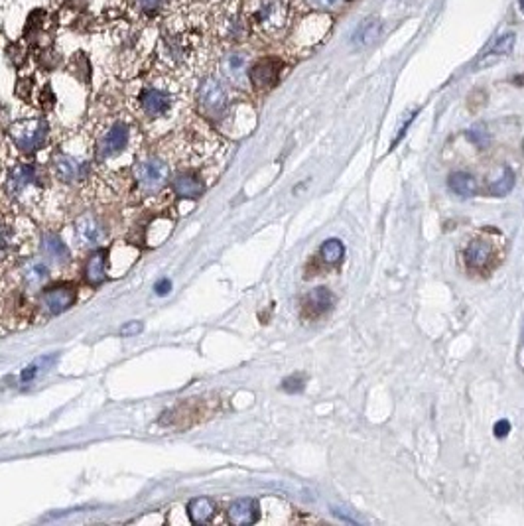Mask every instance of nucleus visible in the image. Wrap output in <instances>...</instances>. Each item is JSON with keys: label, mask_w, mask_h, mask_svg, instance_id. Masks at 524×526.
Wrapping results in <instances>:
<instances>
[{"label": "nucleus", "mask_w": 524, "mask_h": 526, "mask_svg": "<svg viewBox=\"0 0 524 526\" xmlns=\"http://www.w3.org/2000/svg\"><path fill=\"white\" fill-rule=\"evenodd\" d=\"M134 180L138 189L146 196H154L170 180V166L162 158L146 156L134 166Z\"/></svg>", "instance_id": "nucleus-4"}, {"label": "nucleus", "mask_w": 524, "mask_h": 526, "mask_svg": "<svg viewBox=\"0 0 524 526\" xmlns=\"http://www.w3.org/2000/svg\"><path fill=\"white\" fill-rule=\"evenodd\" d=\"M381 34H383V22H381V18L377 16L365 18V20L355 28V32H353L351 38L353 46L359 48V50L369 48V46H373V44L381 38Z\"/></svg>", "instance_id": "nucleus-17"}, {"label": "nucleus", "mask_w": 524, "mask_h": 526, "mask_svg": "<svg viewBox=\"0 0 524 526\" xmlns=\"http://www.w3.org/2000/svg\"><path fill=\"white\" fill-rule=\"evenodd\" d=\"M48 123L44 118H20L10 124V140L20 152L34 154L48 142Z\"/></svg>", "instance_id": "nucleus-2"}, {"label": "nucleus", "mask_w": 524, "mask_h": 526, "mask_svg": "<svg viewBox=\"0 0 524 526\" xmlns=\"http://www.w3.org/2000/svg\"><path fill=\"white\" fill-rule=\"evenodd\" d=\"M30 93H32V81L26 77V79H20L16 85V95L18 97H22V99H28L30 97Z\"/></svg>", "instance_id": "nucleus-30"}, {"label": "nucleus", "mask_w": 524, "mask_h": 526, "mask_svg": "<svg viewBox=\"0 0 524 526\" xmlns=\"http://www.w3.org/2000/svg\"><path fill=\"white\" fill-rule=\"evenodd\" d=\"M505 253V241L497 231L485 229L471 237L463 251V264L465 270L473 276H487L491 274Z\"/></svg>", "instance_id": "nucleus-1"}, {"label": "nucleus", "mask_w": 524, "mask_h": 526, "mask_svg": "<svg viewBox=\"0 0 524 526\" xmlns=\"http://www.w3.org/2000/svg\"><path fill=\"white\" fill-rule=\"evenodd\" d=\"M508 432H510V424H508V420H500V422H497V426H495V436L505 438Z\"/></svg>", "instance_id": "nucleus-34"}, {"label": "nucleus", "mask_w": 524, "mask_h": 526, "mask_svg": "<svg viewBox=\"0 0 524 526\" xmlns=\"http://www.w3.org/2000/svg\"><path fill=\"white\" fill-rule=\"evenodd\" d=\"M41 247H44V253L54 261V263L58 264H66L69 263V258H71V253H69V248L67 245L58 237V235H54V233H46L44 238H41Z\"/></svg>", "instance_id": "nucleus-20"}, {"label": "nucleus", "mask_w": 524, "mask_h": 526, "mask_svg": "<svg viewBox=\"0 0 524 526\" xmlns=\"http://www.w3.org/2000/svg\"><path fill=\"white\" fill-rule=\"evenodd\" d=\"M217 512L215 502L209 497H197L188 502V517L193 525H207L211 522Z\"/></svg>", "instance_id": "nucleus-19"}, {"label": "nucleus", "mask_w": 524, "mask_h": 526, "mask_svg": "<svg viewBox=\"0 0 524 526\" xmlns=\"http://www.w3.org/2000/svg\"><path fill=\"white\" fill-rule=\"evenodd\" d=\"M290 18V4L288 0H261L258 9L254 12V22L264 34H282L286 30Z\"/></svg>", "instance_id": "nucleus-5"}, {"label": "nucleus", "mask_w": 524, "mask_h": 526, "mask_svg": "<svg viewBox=\"0 0 524 526\" xmlns=\"http://www.w3.org/2000/svg\"><path fill=\"white\" fill-rule=\"evenodd\" d=\"M173 193L181 199H197L205 193L203 180L193 172H180L172 180Z\"/></svg>", "instance_id": "nucleus-15"}, {"label": "nucleus", "mask_w": 524, "mask_h": 526, "mask_svg": "<svg viewBox=\"0 0 524 526\" xmlns=\"http://www.w3.org/2000/svg\"><path fill=\"white\" fill-rule=\"evenodd\" d=\"M75 235L81 241L83 247H91L97 248L105 243L107 238V233L103 229V225L99 223V219L95 215L85 213L81 215L77 223H75Z\"/></svg>", "instance_id": "nucleus-11"}, {"label": "nucleus", "mask_w": 524, "mask_h": 526, "mask_svg": "<svg viewBox=\"0 0 524 526\" xmlns=\"http://www.w3.org/2000/svg\"><path fill=\"white\" fill-rule=\"evenodd\" d=\"M6 193L12 198H28L41 188V173L36 164H16L6 176Z\"/></svg>", "instance_id": "nucleus-6"}, {"label": "nucleus", "mask_w": 524, "mask_h": 526, "mask_svg": "<svg viewBox=\"0 0 524 526\" xmlns=\"http://www.w3.org/2000/svg\"><path fill=\"white\" fill-rule=\"evenodd\" d=\"M54 170H56V176L59 180L67 181V183H74V181H81L85 180V176L89 172V168L85 162L77 160L75 156H69V154H61L58 152L54 156Z\"/></svg>", "instance_id": "nucleus-14"}, {"label": "nucleus", "mask_w": 524, "mask_h": 526, "mask_svg": "<svg viewBox=\"0 0 524 526\" xmlns=\"http://www.w3.org/2000/svg\"><path fill=\"white\" fill-rule=\"evenodd\" d=\"M513 186H515V173L510 172L508 168H503V170H500V176L497 178V180L491 181L489 189H491L493 196H499V198H503V196H507L508 191L513 189Z\"/></svg>", "instance_id": "nucleus-25"}, {"label": "nucleus", "mask_w": 524, "mask_h": 526, "mask_svg": "<svg viewBox=\"0 0 524 526\" xmlns=\"http://www.w3.org/2000/svg\"><path fill=\"white\" fill-rule=\"evenodd\" d=\"M38 370H40V369H38V363H34V365H28V367L22 370V375H20V380H22V383H28V380H32V378L38 375Z\"/></svg>", "instance_id": "nucleus-33"}, {"label": "nucleus", "mask_w": 524, "mask_h": 526, "mask_svg": "<svg viewBox=\"0 0 524 526\" xmlns=\"http://www.w3.org/2000/svg\"><path fill=\"white\" fill-rule=\"evenodd\" d=\"M129 140H131V128L126 123H115L109 128L97 144V154L99 158L107 160V158L119 156L124 148L129 146Z\"/></svg>", "instance_id": "nucleus-8"}, {"label": "nucleus", "mask_w": 524, "mask_h": 526, "mask_svg": "<svg viewBox=\"0 0 524 526\" xmlns=\"http://www.w3.org/2000/svg\"><path fill=\"white\" fill-rule=\"evenodd\" d=\"M197 105H199L201 115L211 118V121H217L229 108V93H227L225 85L217 77L209 75V77H205L203 81L199 83Z\"/></svg>", "instance_id": "nucleus-3"}, {"label": "nucleus", "mask_w": 524, "mask_h": 526, "mask_svg": "<svg viewBox=\"0 0 524 526\" xmlns=\"http://www.w3.org/2000/svg\"><path fill=\"white\" fill-rule=\"evenodd\" d=\"M336 296L328 288H316L306 294L302 302V315L306 320H320L333 308Z\"/></svg>", "instance_id": "nucleus-13"}, {"label": "nucleus", "mask_w": 524, "mask_h": 526, "mask_svg": "<svg viewBox=\"0 0 524 526\" xmlns=\"http://www.w3.org/2000/svg\"><path fill=\"white\" fill-rule=\"evenodd\" d=\"M280 71H282V64L278 59H261L256 61L251 69H248V79L253 83L254 89L268 91L272 89L280 79Z\"/></svg>", "instance_id": "nucleus-9"}, {"label": "nucleus", "mask_w": 524, "mask_h": 526, "mask_svg": "<svg viewBox=\"0 0 524 526\" xmlns=\"http://www.w3.org/2000/svg\"><path fill=\"white\" fill-rule=\"evenodd\" d=\"M513 48H515V34L513 32L505 34V36H500L499 40L493 44L489 50L485 51L483 58H481V64L487 66V64H491V61H497L499 58H505V56H508V54L513 51Z\"/></svg>", "instance_id": "nucleus-22"}, {"label": "nucleus", "mask_w": 524, "mask_h": 526, "mask_svg": "<svg viewBox=\"0 0 524 526\" xmlns=\"http://www.w3.org/2000/svg\"><path fill=\"white\" fill-rule=\"evenodd\" d=\"M520 9H523V12H524V0H520Z\"/></svg>", "instance_id": "nucleus-35"}, {"label": "nucleus", "mask_w": 524, "mask_h": 526, "mask_svg": "<svg viewBox=\"0 0 524 526\" xmlns=\"http://www.w3.org/2000/svg\"><path fill=\"white\" fill-rule=\"evenodd\" d=\"M172 95L158 87H146L140 93V108L148 118H160L172 107Z\"/></svg>", "instance_id": "nucleus-10"}, {"label": "nucleus", "mask_w": 524, "mask_h": 526, "mask_svg": "<svg viewBox=\"0 0 524 526\" xmlns=\"http://www.w3.org/2000/svg\"><path fill=\"white\" fill-rule=\"evenodd\" d=\"M107 278V251H95L85 263V280L91 286H99Z\"/></svg>", "instance_id": "nucleus-18"}, {"label": "nucleus", "mask_w": 524, "mask_h": 526, "mask_svg": "<svg viewBox=\"0 0 524 526\" xmlns=\"http://www.w3.org/2000/svg\"><path fill=\"white\" fill-rule=\"evenodd\" d=\"M142 331V323L140 321H129L123 329H121V333H123L124 338H131V335H136Z\"/></svg>", "instance_id": "nucleus-31"}, {"label": "nucleus", "mask_w": 524, "mask_h": 526, "mask_svg": "<svg viewBox=\"0 0 524 526\" xmlns=\"http://www.w3.org/2000/svg\"><path fill=\"white\" fill-rule=\"evenodd\" d=\"M22 278H24L26 286H30V288L41 286L48 280V266L40 261H32L22 268Z\"/></svg>", "instance_id": "nucleus-23"}, {"label": "nucleus", "mask_w": 524, "mask_h": 526, "mask_svg": "<svg viewBox=\"0 0 524 526\" xmlns=\"http://www.w3.org/2000/svg\"><path fill=\"white\" fill-rule=\"evenodd\" d=\"M306 2L318 10H331V9H336L341 0H306Z\"/></svg>", "instance_id": "nucleus-29"}, {"label": "nucleus", "mask_w": 524, "mask_h": 526, "mask_svg": "<svg viewBox=\"0 0 524 526\" xmlns=\"http://www.w3.org/2000/svg\"><path fill=\"white\" fill-rule=\"evenodd\" d=\"M12 238H14L12 229H10L6 223L0 221V253H2V251H6V248L12 245Z\"/></svg>", "instance_id": "nucleus-28"}, {"label": "nucleus", "mask_w": 524, "mask_h": 526, "mask_svg": "<svg viewBox=\"0 0 524 526\" xmlns=\"http://www.w3.org/2000/svg\"><path fill=\"white\" fill-rule=\"evenodd\" d=\"M258 502L254 499H237L235 502H231L229 510H227V518H229L231 525L235 526H245L254 525L258 520Z\"/></svg>", "instance_id": "nucleus-16"}, {"label": "nucleus", "mask_w": 524, "mask_h": 526, "mask_svg": "<svg viewBox=\"0 0 524 526\" xmlns=\"http://www.w3.org/2000/svg\"><path fill=\"white\" fill-rule=\"evenodd\" d=\"M154 290H156V294H158V296H166V294H168V292L172 290V280L162 278L160 282H156Z\"/></svg>", "instance_id": "nucleus-32"}, {"label": "nucleus", "mask_w": 524, "mask_h": 526, "mask_svg": "<svg viewBox=\"0 0 524 526\" xmlns=\"http://www.w3.org/2000/svg\"><path fill=\"white\" fill-rule=\"evenodd\" d=\"M345 255L343 243L339 238H328L321 245V261L328 264H339Z\"/></svg>", "instance_id": "nucleus-24"}, {"label": "nucleus", "mask_w": 524, "mask_h": 526, "mask_svg": "<svg viewBox=\"0 0 524 526\" xmlns=\"http://www.w3.org/2000/svg\"><path fill=\"white\" fill-rule=\"evenodd\" d=\"M166 0H136V9L146 14V16H156L160 10L164 9Z\"/></svg>", "instance_id": "nucleus-26"}, {"label": "nucleus", "mask_w": 524, "mask_h": 526, "mask_svg": "<svg viewBox=\"0 0 524 526\" xmlns=\"http://www.w3.org/2000/svg\"><path fill=\"white\" fill-rule=\"evenodd\" d=\"M303 383H306V375L296 373V375L288 377L286 380L282 383V388H284L286 393H300V390H303Z\"/></svg>", "instance_id": "nucleus-27"}, {"label": "nucleus", "mask_w": 524, "mask_h": 526, "mask_svg": "<svg viewBox=\"0 0 524 526\" xmlns=\"http://www.w3.org/2000/svg\"><path fill=\"white\" fill-rule=\"evenodd\" d=\"M221 74L223 77L235 85V87H245L248 79V58L243 51H229L221 59Z\"/></svg>", "instance_id": "nucleus-12"}, {"label": "nucleus", "mask_w": 524, "mask_h": 526, "mask_svg": "<svg viewBox=\"0 0 524 526\" xmlns=\"http://www.w3.org/2000/svg\"><path fill=\"white\" fill-rule=\"evenodd\" d=\"M77 300V290L71 284H58L41 294L40 305L48 315H59L67 312Z\"/></svg>", "instance_id": "nucleus-7"}, {"label": "nucleus", "mask_w": 524, "mask_h": 526, "mask_svg": "<svg viewBox=\"0 0 524 526\" xmlns=\"http://www.w3.org/2000/svg\"><path fill=\"white\" fill-rule=\"evenodd\" d=\"M448 186H450V189L455 196H461V198H471V196L477 193V180L471 173H451L450 180H448Z\"/></svg>", "instance_id": "nucleus-21"}]
</instances>
